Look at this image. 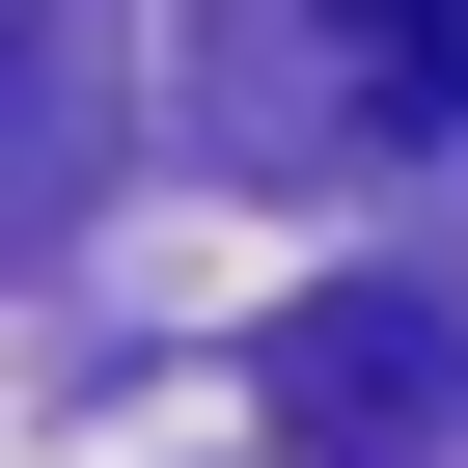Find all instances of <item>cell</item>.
<instances>
[{"label": "cell", "instance_id": "cell-1", "mask_svg": "<svg viewBox=\"0 0 468 468\" xmlns=\"http://www.w3.org/2000/svg\"><path fill=\"white\" fill-rule=\"evenodd\" d=\"M276 413H303L331 468H413V441L468 413V303H441V276H331V303L276 331Z\"/></svg>", "mask_w": 468, "mask_h": 468}]
</instances>
